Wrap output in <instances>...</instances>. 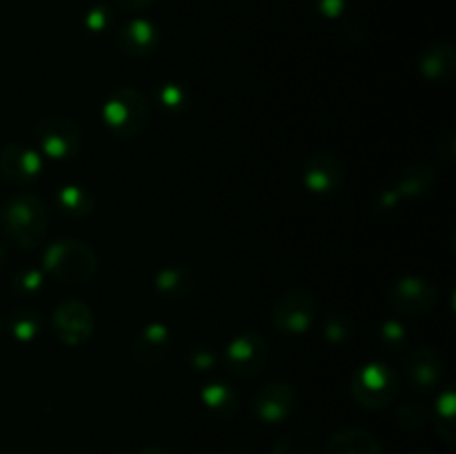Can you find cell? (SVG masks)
<instances>
[{"label": "cell", "instance_id": "obj_1", "mask_svg": "<svg viewBox=\"0 0 456 454\" xmlns=\"http://www.w3.org/2000/svg\"><path fill=\"white\" fill-rule=\"evenodd\" d=\"M0 227L7 240H12L16 247H38L49 230L47 205L29 191L9 196L0 207Z\"/></svg>", "mask_w": 456, "mask_h": 454}, {"label": "cell", "instance_id": "obj_2", "mask_svg": "<svg viewBox=\"0 0 456 454\" xmlns=\"http://www.w3.org/2000/svg\"><path fill=\"white\" fill-rule=\"evenodd\" d=\"M45 270L52 279L67 285H80L94 279L98 272V256L87 240L58 239L45 249Z\"/></svg>", "mask_w": 456, "mask_h": 454}, {"label": "cell", "instance_id": "obj_3", "mask_svg": "<svg viewBox=\"0 0 456 454\" xmlns=\"http://www.w3.org/2000/svg\"><path fill=\"white\" fill-rule=\"evenodd\" d=\"M151 105L138 89L118 87L107 96L101 107V118L116 138H138L150 125Z\"/></svg>", "mask_w": 456, "mask_h": 454}, {"label": "cell", "instance_id": "obj_4", "mask_svg": "<svg viewBox=\"0 0 456 454\" xmlns=\"http://www.w3.org/2000/svg\"><path fill=\"white\" fill-rule=\"evenodd\" d=\"M401 390V377L392 365L383 361H370V363L356 368L350 378V394L361 408L381 409L395 403Z\"/></svg>", "mask_w": 456, "mask_h": 454}, {"label": "cell", "instance_id": "obj_5", "mask_svg": "<svg viewBox=\"0 0 456 454\" xmlns=\"http://www.w3.org/2000/svg\"><path fill=\"white\" fill-rule=\"evenodd\" d=\"M439 301V289L430 279L419 274L401 276L392 280L386 289V303L392 312L401 316H426L430 314Z\"/></svg>", "mask_w": 456, "mask_h": 454}, {"label": "cell", "instance_id": "obj_6", "mask_svg": "<svg viewBox=\"0 0 456 454\" xmlns=\"http://www.w3.org/2000/svg\"><path fill=\"white\" fill-rule=\"evenodd\" d=\"M319 316L316 296L307 289H289L272 305V325L285 336H303L310 332Z\"/></svg>", "mask_w": 456, "mask_h": 454}, {"label": "cell", "instance_id": "obj_7", "mask_svg": "<svg viewBox=\"0 0 456 454\" xmlns=\"http://www.w3.org/2000/svg\"><path fill=\"white\" fill-rule=\"evenodd\" d=\"M40 154L53 160H71L83 150V132L67 116H45L34 127Z\"/></svg>", "mask_w": 456, "mask_h": 454}, {"label": "cell", "instance_id": "obj_8", "mask_svg": "<svg viewBox=\"0 0 456 454\" xmlns=\"http://www.w3.org/2000/svg\"><path fill=\"white\" fill-rule=\"evenodd\" d=\"M270 359V345L256 332H243L227 343L223 352V363L232 377L252 378L265 369Z\"/></svg>", "mask_w": 456, "mask_h": 454}, {"label": "cell", "instance_id": "obj_9", "mask_svg": "<svg viewBox=\"0 0 456 454\" xmlns=\"http://www.w3.org/2000/svg\"><path fill=\"white\" fill-rule=\"evenodd\" d=\"M94 328H96V320H94L92 307L78 298H67L52 314L53 336L65 345L76 347L87 343L92 338Z\"/></svg>", "mask_w": 456, "mask_h": 454}, {"label": "cell", "instance_id": "obj_10", "mask_svg": "<svg viewBox=\"0 0 456 454\" xmlns=\"http://www.w3.org/2000/svg\"><path fill=\"white\" fill-rule=\"evenodd\" d=\"M297 403L298 394L289 383L272 381L265 383L254 394L252 414L258 421L267 423V426H276V423H283L285 418L292 417V412L297 409Z\"/></svg>", "mask_w": 456, "mask_h": 454}, {"label": "cell", "instance_id": "obj_11", "mask_svg": "<svg viewBox=\"0 0 456 454\" xmlns=\"http://www.w3.org/2000/svg\"><path fill=\"white\" fill-rule=\"evenodd\" d=\"M43 154L25 142H7L0 150V174L13 185H29L43 174Z\"/></svg>", "mask_w": 456, "mask_h": 454}, {"label": "cell", "instance_id": "obj_12", "mask_svg": "<svg viewBox=\"0 0 456 454\" xmlns=\"http://www.w3.org/2000/svg\"><path fill=\"white\" fill-rule=\"evenodd\" d=\"M444 359L432 347H417L403 361V377L414 392H432L444 378Z\"/></svg>", "mask_w": 456, "mask_h": 454}, {"label": "cell", "instance_id": "obj_13", "mask_svg": "<svg viewBox=\"0 0 456 454\" xmlns=\"http://www.w3.org/2000/svg\"><path fill=\"white\" fill-rule=\"evenodd\" d=\"M303 185L316 196H332L343 185V165L334 154H312L303 165Z\"/></svg>", "mask_w": 456, "mask_h": 454}, {"label": "cell", "instance_id": "obj_14", "mask_svg": "<svg viewBox=\"0 0 456 454\" xmlns=\"http://www.w3.org/2000/svg\"><path fill=\"white\" fill-rule=\"evenodd\" d=\"M160 31L147 18H132L116 31V47L127 58H147L159 49Z\"/></svg>", "mask_w": 456, "mask_h": 454}, {"label": "cell", "instance_id": "obj_15", "mask_svg": "<svg viewBox=\"0 0 456 454\" xmlns=\"http://www.w3.org/2000/svg\"><path fill=\"white\" fill-rule=\"evenodd\" d=\"M132 352L138 363L145 368H156L172 352V329L165 323H147L134 336Z\"/></svg>", "mask_w": 456, "mask_h": 454}, {"label": "cell", "instance_id": "obj_16", "mask_svg": "<svg viewBox=\"0 0 456 454\" xmlns=\"http://www.w3.org/2000/svg\"><path fill=\"white\" fill-rule=\"evenodd\" d=\"M419 71L428 80L435 83H448L456 74V49L452 43H432L419 56Z\"/></svg>", "mask_w": 456, "mask_h": 454}, {"label": "cell", "instance_id": "obj_17", "mask_svg": "<svg viewBox=\"0 0 456 454\" xmlns=\"http://www.w3.org/2000/svg\"><path fill=\"white\" fill-rule=\"evenodd\" d=\"M323 454H383L377 436L361 427H343L325 443Z\"/></svg>", "mask_w": 456, "mask_h": 454}, {"label": "cell", "instance_id": "obj_18", "mask_svg": "<svg viewBox=\"0 0 456 454\" xmlns=\"http://www.w3.org/2000/svg\"><path fill=\"white\" fill-rule=\"evenodd\" d=\"M200 403L205 405L208 412H212V417L221 418V421H232L236 412H239L240 401L234 385L223 381H212L200 387Z\"/></svg>", "mask_w": 456, "mask_h": 454}, {"label": "cell", "instance_id": "obj_19", "mask_svg": "<svg viewBox=\"0 0 456 454\" xmlns=\"http://www.w3.org/2000/svg\"><path fill=\"white\" fill-rule=\"evenodd\" d=\"M435 182H436V174L430 165L412 163V165H408L403 172H401V176L396 178V182L392 190L399 194L401 200L403 199L414 200V199H421V196H426L428 191L435 187Z\"/></svg>", "mask_w": 456, "mask_h": 454}, {"label": "cell", "instance_id": "obj_20", "mask_svg": "<svg viewBox=\"0 0 456 454\" xmlns=\"http://www.w3.org/2000/svg\"><path fill=\"white\" fill-rule=\"evenodd\" d=\"M154 289L165 301H183L194 289V276L187 267L167 265L154 276Z\"/></svg>", "mask_w": 456, "mask_h": 454}, {"label": "cell", "instance_id": "obj_21", "mask_svg": "<svg viewBox=\"0 0 456 454\" xmlns=\"http://www.w3.org/2000/svg\"><path fill=\"white\" fill-rule=\"evenodd\" d=\"M56 205L65 216L87 218L96 207V199L92 191L83 185H62L56 190Z\"/></svg>", "mask_w": 456, "mask_h": 454}, {"label": "cell", "instance_id": "obj_22", "mask_svg": "<svg viewBox=\"0 0 456 454\" xmlns=\"http://www.w3.org/2000/svg\"><path fill=\"white\" fill-rule=\"evenodd\" d=\"M45 328L43 314L34 307H18L9 314L7 319V329L16 341L20 343H31L40 336Z\"/></svg>", "mask_w": 456, "mask_h": 454}, {"label": "cell", "instance_id": "obj_23", "mask_svg": "<svg viewBox=\"0 0 456 454\" xmlns=\"http://www.w3.org/2000/svg\"><path fill=\"white\" fill-rule=\"evenodd\" d=\"M435 421H436V432L444 436L448 443H454L456 436V396L452 385L445 387L439 394L435 403Z\"/></svg>", "mask_w": 456, "mask_h": 454}, {"label": "cell", "instance_id": "obj_24", "mask_svg": "<svg viewBox=\"0 0 456 454\" xmlns=\"http://www.w3.org/2000/svg\"><path fill=\"white\" fill-rule=\"evenodd\" d=\"M323 336L325 341L337 343V345L352 341V336H354V320L347 314H343V312H330L323 320Z\"/></svg>", "mask_w": 456, "mask_h": 454}, {"label": "cell", "instance_id": "obj_25", "mask_svg": "<svg viewBox=\"0 0 456 454\" xmlns=\"http://www.w3.org/2000/svg\"><path fill=\"white\" fill-rule=\"evenodd\" d=\"M45 288V272L38 267H22L12 280V289L18 296H36Z\"/></svg>", "mask_w": 456, "mask_h": 454}, {"label": "cell", "instance_id": "obj_26", "mask_svg": "<svg viewBox=\"0 0 456 454\" xmlns=\"http://www.w3.org/2000/svg\"><path fill=\"white\" fill-rule=\"evenodd\" d=\"M408 341V329L399 319H387L379 325V343L390 352H399Z\"/></svg>", "mask_w": 456, "mask_h": 454}, {"label": "cell", "instance_id": "obj_27", "mask_svg": "<svg viewBox=\"0 0 456 454\" xmlns=\"http://www.w3.org/2000/svg\"><path fill=\"white\" fill-rule=\"evenodd\" d=\"M156 102L165 111H178L187 105V89L178 83H163L156 89Z\"/></svg>", "mask_w": 456, "mask_h": 454}, {"label": "cell", "instance_id": "obj_28", "mask_svg": "<svg viewBox=\"0 0 456 454\" xmlns=\"http://www.w3.org/2000/svg\"><path fill=\"white\" fill-rule=\"evenodd\" d=\"M428 418H430V412L423 408V403H405L403 408H399V412H396L399 426L408 427V430H417V427L426 426Z\"/></svg>", "mask_w": 456, "mask_h": 454}, {"label": "cell", "instance_id": "obj_29", "mask_svg": "<svg viewBox=\"0 0 456 454\" xmlns=\"http://www.w3.org/2000/svg\"><path fill=\"white\" fill-rule=\"evenodd\" d=\"M83 25L87 27L92 34H102L107 31V27L111 25V9L107 4H94L85 12Z\"/></svg>", "mask_w": 456, "mask_h": 454}, {"label": "cell", "instance_id": "obj_30", "mask_svg": "<svg viewBox=\"0 0 456 454\" xmlns=\"http://www.w3.org/2000/svg\"><path fill=\"white\" fill-rule=\"evenodd\" d=\"M190 365L196 372H212L218 363V354L209 345H196L190 352Z\"/></svg>", "mask_w": 456, "mask_h": 454}, {"label": "cell", "instance_id": "obj_31", "mask_svg": "<svg viewBox=\"0 0 456 454\" xmlns=\"http://www.w3.org/2000/svg\"><path fill=\"white\" fill-rule=\"evenodd\" d=\"M316 12L325 18V20H337L350 7V0H312Z\"/></svg>", "mask_w": 456, "mask_h": 454}, {"label": "cell", "instance_id": "obj_32", "mask_svg": "<svg viewBox=\"0 0 456 454\" xmlns=\"http://www.w3.org/2000/svg\"><path fill=\"white\" fill-rule=\"evenodd\" d=\"M399 203H401L399 194H396L395 190H386V191H381V196H379L377 203H374V209H377L379 214L392 212V209H396V205Z\"/></svg>", "mask_w": 456, "mask_h": 454}, {"label": "cell", "instance_id": "obj_33", "mask_svg": "<svg viewBox=\"0 0 456 454\" xmlns=\"http://www.w3.org/2000/svg\"><path fill=\"white\" fill-rule=\"evenodd\" d=\"M439 154L444 156V160L445 163H452L454 160V154H456V142H454V132L452 129H450L448 134H445V136H441L439 138Z\"/></svg>", "mask_w": 456, "mask_h": 454}, {"label": "cell", "instance_id": "obj_34", "mask_svg": "<svg viewBox=\"0 0 456 454\" xmlns=\"http://www.w3.org/2000/svg\"><path fill=\"white\" fill-rule=\"evenodd\" d=\"M116 4H118L120 9H125V12H142V9H147L150 4H154L156 0H114Z\"/></svg>", "mask_w": 456, "mask_h": 454}, {"label": "cell", "instance_id": "obj_35", "mask_svg": "<svg viewBox=\"0 0 456 454\" xmlns=\"http://www.w3.org/2000/svg\"><path fill=\"white\" fill-rule=\"evenodd\" d=\"M138 454H172V452H167V450L160 448V445H145L142 450H138Z\"/></svg>", "mask_w": 456, "mask_h": 454}, {"label": "cell", "instance_id": "obj_36", "mask_svg": "<svg viewBox=\"0 0 456 454\" xmlns=\"http://www.w3.org/2000/svg\"><path fill=\"white\" fill-rule=\"evenodd\" d=\"M4 256H7V254H4V247H3V245H0V267H3Z\"/></svg>", "mask_w": 456, "mask_h": 454}, {"label": "cell", "instance_id": "obj_37", "mask_svg": "<svg viewBox=\"0 0 456 454\" xmlns=\"http://www.w3.org/2000/svg\"><path fill=\"white\" fill-rule=\"evenodd\" d=\"M410 454H436V452H430V450H414V452Z\"/></svg>", "mask_w": 456, "mask_h": 454}, {"label": "cell", "instance_id": "obj_38", "mask_svg": "<svg viewBox=\"0 0 456 454\" xmlns=\"http://www.w3.org/2000/svg\"><path fill=\"white\" fill-rule=\"evenodd\" d=\"M0 332H3V320H0Z\"/></svg>", "mask_w": 456, "mask_h": 454}]
</instances>
